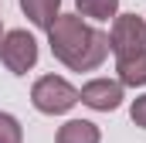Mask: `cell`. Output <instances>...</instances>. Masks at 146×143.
I'll return each instance as SVG.
<instances>
[{
  "label": "cell",
  "mask_w": 146,
  "mask_h": 143,
  "mask_svg": "<svg viewBox=\"0 0 146 143\" xmlns=\"http://www.w3.org/2000/svg\"><path fill=\"white\" fill-rule=\"evenodd\" d=\"M3 34H7V31H3V17H0V44H3Z\"/></svg>",
  "instance_id": "12"
},
{
  "label": "cell",
  "mask_w": 146,
  "mask_h": 143,
  "mask_svg": "<svg viewBox=\"0 0 146 143\" xmlns=\"http://www.w3.org/2000/svg\"><path fill=\"white\" fill-rule=\"evenodd\" d=\"M0 143H24V130L10 112H0Z\"/></svg>",
  "instance_id": "10"
},
{
  "label": "cell",
  "mask_w": 146,
  "mask_h": 143,
  "mask_svg": "<svg viewBox=\"0 0 146 143\" xmlns=\"http://www.w3.org/2000/svg\"><path fill=\"white\" fill-rule=\"evenodd\" d=\"M109 51L119 58H136L146 51V21L136 14H115L109 27Z\"/></svg>",
  "instance_id": "3"
},
{
  "label": "cell",
  "mask_w": 146,
  "mask_h": 143,
  "mask_svg": "<svg viewBox=\"0 0 146 143\" xmlns=\"http://www.w3.org/2000/svg\"><path fill=\"white\" fill-rule=\"evenodd\" d=\"M21 10H24V17L34 27L48 31L58 21V14H61V0H21Z\"/></svg>",
  "instance_id": "6"
},
{
  "label": "cell",
  "mask_w": 146,
  "mask_h": 143,
  "mask_svg": "<svg viewBox=\"0 0 146 143\" xmlns=\"http://www.w3.org/2000/svg\"><path fill=\"white\" fill-rule=\"evenodd\" d=\"M51 55L72 72H95L109 58V31L92 27L78 14H58V21L48 27Z\"/></svg>",
  "instance_id": "1"
},
{
  "label": "cell",
  "mask_w": 146,
  "mask_h": 143,
  "mask_svg": "<svg viewBox=\"0 0 146 143\" xmlns=\"http://www.w3.org/2000/svg\"><path fill=\"white\" fill-rule=\"evenodd\" d=\"M82 21H115L119 0H75Z\"/></svg>",
  "instance_id": "9"
},
{
  "label": "cell",
  "mask_w": 146,
  "mask_h": 143,
  "mask_svg": "<svg viewBox=\"0 0 146 143\" xmlns=\"http://www.w3.org/2000/svg\"><path fill=\"white\" fill-rule=\"evenodd\" d=\"M54 143H102V133L92 119H68L65 126H58Z\"/></svg>",
  "instance_id": "7"
},
{
  "label": "cell",
  "mask_w": 146,
  "mask_h": 143,
  "mask_svg": "<svg viewBox=\"0 0 146 143\" xmlns=\"http://www.w3.org/2000/svg\"><path fill=\"white\" fill-rule=\"evenodd\" d=\"M129 116H133V123H136L139 130H146V92L133 99V106H129Z\"/></svg>",
  "instance_id": "11"
},
{
  "label": "cell",
  "mask_w": 146,
  "mask_h": 143,
  "mask_svg": "<svg viewBox=\"0 0 146 143\" xmlns=\"http://www.w3.org/2000/svg\"><path fill=\"white\" fill-rule=\"evenodd\" d=\"M122 99H126V89L119 85V78H92L78 89V102L95 112H112L122 106Z\"/></svg>",
  "instance_id": "5"
},
{
  "label": "cell",
  "mask_w": 146,
  "mask_h": 143,
  "mask_svg": "<svg viewBox=\"0 0 146 143\" xmlns=\"http://www.w3.org/2000/svg\"><path fill=\"white\" fill-rule=\"evenodd\" d=\"M115 72H119L115 78H119L122 89H143L146 85V51L136 55V58H119Z\"/></svg>",
  "instance_id": "8"
},
{
  "label": "cell",
  "mask_w": 146,
  "mask_h": 143,
  "mask_svg": "<svg viewBox=\"0 0 146 143\" xmlns=\"http://www.w3.org/2000/svg\"><path fill=\"white\" fill-rule=\"evenodd\" d=\"M31 102L44 116H61L78 102V89L61 75H41L31 85Z\"/></svg>",
  "instance_id": "2"
},
{
  "label": "cell",
  "mask_w": 146,
  "mask_h": 143,
  "mask_svg": "<svg viewBox=\"0 0 146 143\" xmlns=\"http://www.w3.org/2000/svg\"><path fill=\"white\" fill-rule=\"evenodd\" d=\"M0 61L7 65L10 75H27L37 65V41H34V34H27L24 27L7 31L3 34V44H0Z\"/></svg>",
  "instance_id": "4"
}]
</instances>
